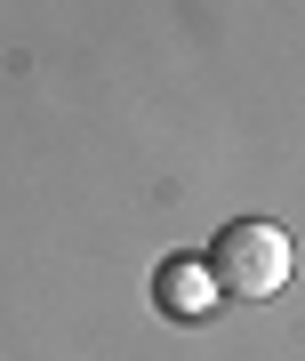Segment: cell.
Segmentation results:
<instances>
[{"instance_id":"6da1fadb","label":"cell","mask_w":305,"mask_h":361,"mask_svg":"<svg viewBox=\"0 0 305 361\" xmlns=\"http://www.w3.org/2000/svg\"><path fill=\"white\" fill-rule=\"evenodd\" d=\"M209 281H217V297H281L289 289V233L281 225H265V217H241V225H225L209 241Z\"/></svg>"},{"instance_id":"7a4b0ae2","label":"cell","mask_w":305,"mask_h":361,"mask_svg":"<svg viewBox=\"0 0 305 361\" xmlns=\"http://www.w3.org/2000/svg\"><path fill=\"white\" fill-rule=\"evenodd\" d=\"M152 305H161L169 322H209L225 297H217L209 265L193 257V249H177V257H161V273H152Z\"/></svg>"}]
</instances>
